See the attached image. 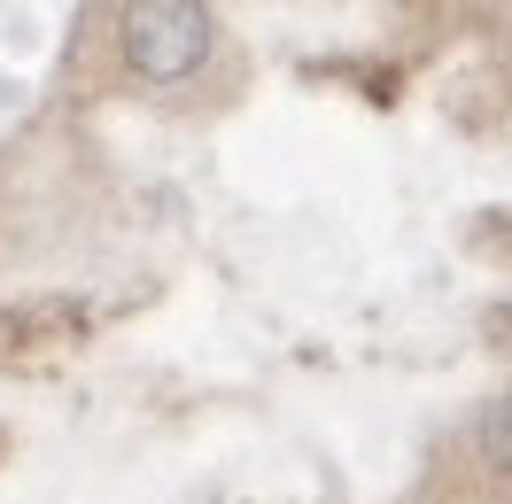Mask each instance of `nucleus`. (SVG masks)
I'll use <instances>...</instances> for the list:
<instances>
[{
    "label": "nucleus",
    "instance_id": "obj_1",
    "mask_svg": "<svg viewBox=\"0 0 512 504\" xmlns=\"http://www.w3.org/2000/svg\"><path fill=\"white\" fill-rule=\"evenodd\" d=\"M210 8L202 0H125L117 16V47H125V70L148 78V86H179L194 70L210 63Z\"/></svg>",
    "mask_w": 512,
    "mask_h": 504
}]
</instances>
